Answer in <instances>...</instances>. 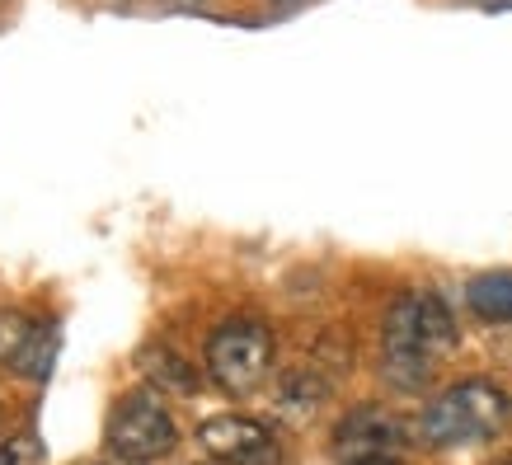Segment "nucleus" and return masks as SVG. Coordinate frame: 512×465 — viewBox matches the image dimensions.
<instances>
[{
    "instance_id": "nucleus-10",
    "label": "nucleus",
    "mask_w": 512,
    "mask_h": 465,
    "mask_svg": "<svg viewBox=\"0 0 512 465\" xmlns=\"http://www.w3.org/2000/svg\"><path fill=\"white\" fill-rule=\"evenodd\" d=\"M325 395H329V386L315 372H292V376H282V386H278V409L292 423H306L325 404Z\"/></svg>"
},
{
    "instance_id": "nucleus-7",
    "label": "nucleus",
    "mask_w": 512,
    "mask_h": 465,
    "mask_svg": "<svg viewBox=\"0 0 512 465\" xmlns=\"http://www.w3.org/2000/svg\"><path fill=\"white\" fill-rule=\"evenodd\" d=\"M57 357V325L33 315L24 306H0V367L24 376V381H43Z\"/></svg>"
},
{
    "instance_id": "nucleus-11",
    "label": "nucleus",
    "mask_w": 512,
    "mask_h": 465,
    "mask_svg": "<svg viewBox=\"0 0 512 465\" xmlns=\"http://www.w3.org/2000/svg\"><path fill=\"white\" fill-rule=\"evenodd\" d=\"M0 465H47V451L38 442L33 428H19V433L0 437Z\"/></svg>"
},
{
    "instance_id": "nucleus-3",
    "label": "nucleus",
    "mask_w": 512,
    "mask_h": 465,
    "mask_svg": "<svg viewBox=\"0 0 512 465\" xmlns=\"http://www.w3.org/2000/svg\"><path fill=\"white\" fill-rule=\"evenodd\" d=\"M273 357H278V339L264 320L254 315H235V320H221L212 334H207V348H202V372L207 381L231 395V400H245L273 376Z\"/></svg>"
},
{
    "instance_id": "nucleus-13",
    "label": "nucleus",
    "mask_w": 512,
    "mask_h": 465,
    "mask_svg": "<svg viewBox=\"0 0 512 465\" xmlns=\"http://www.w3.org/2000/svg\"><path fill=\"white\" fill-rule=\"evenodd\" d=\"M494 465H512V451H503V456H498V461Z\"/></svg>"
},
{
    "instance_id": "nucleus-1",
    "label": "nucleus",
    "mask_w": 512,
    "mask_h": 465,
    "mask_svg": "<svg viewBox=\"0 0 512 465\" xmlns=\"http://www.w3.org/2000/svg\"><path fill=\"white\" fill-rule=\"evenodd\" d=\"M456 348V320L437 292H400L381 315V376L404 395L428 390Z\"/></svg>"
},
{
    "instance_id": "nucleus-6",
    "label": "nucleus",
    "mask_w": 512,
    "mask_h": 465,
    "mask_svg": "<svg viewBox=\"0 0 512 465\" xmlns=\"http://www.w3.org/2000/svg\"><path fill=\"white\" fill-rule=\"evenodd\" d=\"M198 447L217 465H282V442L264 419L212 414L198 423Z\"/></svg>"
},
{
    "instance_id": "nucleus-14",
    "label": "nucleus",
    "mask_w": 512,
    "mask_h": 465,
    "mask_svg": "<svg viewBox=\"0 0 512 465\" xmlns=\"http://www.w3.org/2000/svg\"><path fill=\"white\" fill-rule=\"evenodd\" d=\"M395 465H400V461H395Z\"/></svg>"
},
{
    "instance_id": "nucleus-9",
    "label": "nucleus",
    "mask_w": 512,
    "mask_h": 465,
    "mask_svg": "<svg viewBox=\"0 0 512 465\" xmlns=\"http://www.w3.org/2000/svg\"><path fill=\"white\" fill-rule=\"evenodd\" d=\"M470 310L489 325H512V273H484L466 287Z\"/></svg>"
},
{
    "instance_id": "nucleus-2",
    "label": "nucleus",
    "mask_w": 512,
    "mask_h": 465,
    "mask_svg": "<svg viewBox=\"0 0 512 465\" xmlns=\"http://www.w3.org/2000/svg\"><path fill=\"white\" fill-rule=\"evenodd\" d=\"M508 414H512V400L503 395V386H494L489 376H466V381H456V386H447L442 395H433L423 404L414 433H419L423 447L433 451L475 447V442L498 437Z\"/></svg>"
},
{
    "instance_id": "nucleus-5",
    "label": "nucleus",
    "mask_w": 512,
    "mask_h": 465,
    "mask_svg": "<svg viewBox=\"0 0 512 465\" xmlns=\"http://www.w3.org/2000/svg\"><path fill=\"white\" fill-rule=\"evenodd\" d=\"M404 451V423L390 409L362 404L334 423V461L339 465H395Z\"/></svg>"
},
{
    "instance_id": "nucleus-12",
    "label": "nucleus",
    "mask_w": 512,
    "mask_h": 465,
    "mask_svg": "<svg viewBox=\"0 0 512 465\" xmlns=\"http://www.w3.org/2000/svg\"><path fill=\"white\" fill-rule=\"evenodd\" d=\"M85 465H141V461H127L118 451H104V456H94V461H85Z\"/></svg>"
},
{
    "instance_id": "nucleus-8",
    "label": "nucleus",
    "mask_w": 512,
    "mask_h": 465,
    "mask_svg": "<svg viewBox=\"0 0 512 465\" xmlns=\"http://www.w3.org/2000/svg\"><path fill=\"white\" fill-rule=\"evenodd\" d=\"M141 376H146L151 390H160V395H193V390H198V367H193L184 353L165 348V343L141 353Z\"/></svg>"
},
{
    "instance_id": "nucleus-4",
    "label": "nucleus",
    "mask_w": 512,
    "mask_h": 465,
    "mask_svg": "<svg viewBox=\"0 0 512 465\" xmlns=\"http://www.w3.org/2000/svg\"><path fill=\"white\" fill-rule=\"evenodd\" d=\"M104 442H109V451L127 456V461L156 465L179 447V423H174L160 390L141 386V390H127L123 400L113 404L109 423H104Z\"/></svg>"
}]
</instances>
